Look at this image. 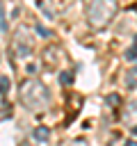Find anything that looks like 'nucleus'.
I'll return each instance as SVG.
<instances>
[{"instance_id":"12","label":"nucleus","mask_w":137,"mask_h":146,"mask_svg":"<svg viewBox=\"0 0 137 146\" xmlns=\"http://www.w3.org/2000/svg\"><path fill=\"white\" fill-rule=\"evenodd\" d=\"M107 105L116 107V105H119V96H116V94H110V96H107Z\"/></svg>"},{"instance_id":"18","label":"nucleus","mask_w":137,"mask_h":146,"mask_svg":"<svg viewBox=\"0 0 137 146\" xmlns=\"http://www.w3.org/2000/svg\"><path fill=\"white\" fill-rule=\"evenodd\" d=\"M130 132H132V135H137V125H135V128H132V130H130Z\"/></svg>"},{"instance_id":"1","label":"nucleus","mask_w":137,"mask_h":146,"mask_svg":"<svg viewBox=\"0 0 137 146\" xmlns=\"http://www.w3.org/2000/svg\"><path fill=\"white\" fill-rule=\"evenodd\" d=\"M18 98L30 112H43L50 103V94L46 84L37 78H27L18 84Z\"/></svg>"},{"instance_id":"5","label":"nucleus","mask_w":137,"mask_h":146,"mask_svg":"<svg viewBox=\"0 0 137 146\" xmlns=\"http://www.w3.org/2000/svg\"><path fill=\"white\" fill-rule=\"evenodd\" d=\"M123 119H126L128 123H132V128L137 125V100L128 103V107H126V112H123Z\"/></svg>"},{"instance_id":"16","label":"nucleus","mask_w":137,"mask_h":146,"mask_svg":"<svg viewBox=\"0 0 137 146\" xmlns=\"http://www.w3.org/2000/svg\"><path fill=\"white\" fill-rule=\"evenodd\" d=\"M75 146H87V144H84V141L80 139V141H75Z\"/></svg>"},{"instance_id":"9","label":"nucleus","mask_w":137,"mask_h":146,"mask_svg":"<svg viewBox=\"0 0 137 146\" xmlns=\"http://www.w3.org/2000/svg\"><path fill=\"white\" fill-rule=\"evenodd\" d=\"M7 91H9V78L0 75V94H7Z\"/></svg>"},{"instance_id":"15","label":"nucleus","mask_w":137,"mask_h":146,"mask_svg":"<svg viewBox=\"0 0 137 146\" xmlns=\"http://www.w3.org/2000/svg\"><path fill=\"white\" fill-rule=\"evenodd\" d=\"M132 48H135V50H137V36H135V39H132Z\"/></svg>"},{"instance_id":"2","label":"nucleus","mask_w":137,"mask_h":146,"mask_svg":"<svg viewBox=\"0 0 137 146\" xmlns=\"http://www.w3.org/2000/svg\"><path fill=\"white\" fill-rule=\"evenodd\" d=\"M119 11V5L114 0H98L87 5V23L94 30H103Z\"/></svg>"},{"instance_id":"8","label":"nucleus","mask_w":137,"mask_h":146,"mask_svg":"<svg viewBox=\"0 0 137 146\" xmlns=\"http://www.w3.org/2000/svg\"><path fill=\"white\" fill-rule=\"evenodd\" d=\"M59 82H62V84H71V82H73V73H71V71H62V73H59Z\"/></svg>"},{"instance_id":"4","label":"nucleus","mask_w":137,"mask_h":146,"mask_svg":"<svg viewBox=\"0 0 137 146\" xmlns=\"http://www.w3.org/2000/svg\"><path fill=\"white\" fill-rule=\"evenodd\" d=\"M59 48H55V46H48L46 50H43V64L46 66H57V62H59Z\"/></svg>"},{"instance_id":"17","label":"nucleus","mask_w":137,"mask_h":146,"mask_svg":"<svg viewBox=\"0 0 137 146\" xmlns=\"http://www.w3.org/2000/svg\"><path fill=\"white\" fill-rule=\"evenodd\" d=\"M21 146H34V144H32V141H23Z\"/></svg>"},{"instance_id":"11","label":"nucleus","mask_w":137,"mask_h":146,"mask_svg":"<svg viewBox=\"0 0 137 146\" xmlns=\"http://www.w3.org/2000/svg\"><path fill=\"white\" fill-rule=\"evenodd\" d=\"M126 59H128V62H135V59H137V50H135V48L126 50Z\"/></svg>"},{"instance_id":"7","label":"nucleus","mask_w":137,"mask_h":146,"mask_svg":"<svg viewBox=\"0 0 137 146\" xmlns=\"http://www.w3.org/2000/svg\"><path fill=\"white\" fill-rule=\"evenodd\" d=\"M37 7H39V9H43V11H46L50 18H55V14H57V9L48 7V0H39V2H37Z\"/></svg>"},{"instance_id":"6","label":"nucleus","mask_w":137,"mask_h":146,"mask_svg":"<svg viewBox=\"0 0 137 146\" xmlns=\"http://www.w3.org/2000/svg\"><path fill=\"white\" fill-rule=\"evenodd\" d=\"M32 137H34V141H48L50 139V130L46 125H37L32 130Z\"/></svg>"},{"instance_id":"13","label":"nucleus","mask_w":137,"mask_h":146,"mask_svg":"<svg viewBox=\"0 0 137 146\" xmlns=\"http://www.w3.org/2000/svg\"><path fill=\"white\" fill-rule=\"evenodd\" d=\"M37 32H39L41 36H50V30H46L43 25H37Z\"/></svg>"},{"instance_id":"14","label":"nucleus","mask_w":137,"mask_h":146,"mask_svg":"<svg viewBox=\"0 0 137 146\" xmlns=\"http://www.w3.org/2000/svg\"><path fill=\"white\" fill-rule=\"evenodd\" d=\"M126 84H128V87H130V89H132V87H135V78H132V75H130V78H128V80H126Z\"/></svg>"},{"instance_id":"10","label":"nucleus","mask_w":137,"mask_h":146,"mask_svg":"<svg viewBox=\"0 0 137 146\" xmlns=\"http://www.w3.org/2000/svg\"><path fill=\"white\" fill-rule=\"evenodd\" d=\"M0 30L7 32V21H5V2H0Z\"/></svg>"},{"instance_id":"3","label":"nucleus","mask_w":137,"mask_h":146,"mask_svg":"<svg viewBox=\"0 0 137 146\" xmlns=\"http://www.w3.org/2000/svg\"><path fill=\"white\" fill-rule=\"evenodd\" d=\"M32 48H34V41H32V36H30V30H27L25 25H21V27L14 32V39H11V52H14V57L25 59V57L32 55Z\"/></svg>"}]
</instances>
